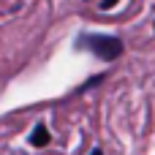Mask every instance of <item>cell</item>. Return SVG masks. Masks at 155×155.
<instances>
[{"label":"cell","mask_w":155,"mask_h":155,"mask_svg":"<svg viewBox=\"0 0 155 155\" xmlns=\"http://www.w3.org/2000/svg\"><path fill=\"white\" fill-rule=\"evenodd\" d=\"M76 46L93 52V54H95L98 60H104V63H114V60H120L123 52H125L123 38L106 35V33H82V35L76 38Z\"/></svg>","instance_id":"1"},{"label":"cell","mask_w":155,"mask_h":155,"mask_svg":"<svg viewBox=\"0 0 155 155\" xmlns=\"http://www.w3.org/2000/svg\"><path fill=\"white\" fill-rule=\"evenodd\" d=\"M52 142V136H49V128L44 125V123H38L35 128H33V134H30V144L33 147H46Z\"/></svg>","instance_id":"2"},{"label":"cell","mask_w":155,"mask_h":155,"mask_svg":"<svg viewBox=\"0 0 155 155\" xmlns=\"http://www.w3.org/2000/svg\"><path fill=\"white\" fill-rule=\"evenodd\" d=\"M101 82H104V74H98V76H93V79H87V82H84V84H82V87H79L76 93H87L90 87H95V84H101Z\"/></svg>","instance_id":"3"},{"label":"cell","mask_w":155,"mask_h":155,"mask_svg":"<svg viewBox=\"0 0 155 155\" xmlns=\"http://www.w3.org/2000/svg\"><path fill=\"white\" fill-rule=\"evenodd\" d=\"M117 3H120V0H101V5H98V8H101V11H112Z\"/></svg>","instance_id":"4"},{"label":"cell","mask_w":155,"mask_h":155,"mask_svg":"<svg viewBox=\"0 0 155 155\" xmlns=\"http://www.w3.org/2000/svg\"><path fill=\"white\" fill-rule=\"evenodd\" d=\"M87 155H104V150H98V147H95V150H90Z\"/></svg>","instance_id":"5"}]
</instances>
